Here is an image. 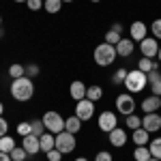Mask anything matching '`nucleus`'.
Instances as JSON below:
<instances>
[{
	"label": "nucleus",
	"instance_id": "1a4fd4ad",
	"mask_svg": "<svg viewBox=\"0 0 161 161\" xmlns=\"http://www.w3.org/2000/svg\"><path fill=\"white\" fill-rule=\"evenodd\" d=\"M142 127H144L148 133H157V131H161V114H157V112L144 114V116H142Z\"/></svg>",
	"mask_w": 161,
	"mask_h": 161
},
{
	"label": "nucleus",
	"instance_id": "72a5a7b5",
	"mask_svg": "<svg viewBox=\"0 0 161 161\" xmlns=\"http://www.w3.org/2000/svg\"><path fill=\"white\" fill-rule=\"evenodd\" d=\"M148 30L153 32V37H155L157 41H159V39H161V19H155V22L150 24V28H148Z\"/></svg>",
	"mask_w": 161,
	"mask_h": 161
},
{
	"label": "nucleus",
	"instance_id": "cd10ccee",
	"mask_svg": "<svg viewBox=\"0 0 161 161\" xmlns=\"http://www.w3.org/2000/svg\"><path fill=\"white\" fill-rule=\"evenodd\" d=\"M9 155H11V159H13V161H24L26 157H28V153H26L24 146H15V148H13Z\"/></svg>",
	"mask_w": 161,
	"mask_h": 161
},
{
	"label": "nucleus",
	"instance_id": "e433bc0d",
	"mask_svg": "<svg viewBox=\"0 0 161 161\" xmlns=\"http://www.w3.org/2000/svg\"><path fill=\"white\" fill-rule=\"evenodd\" d=\"M26 7H28L30 11H39V9L43 7V0H28V2H26Z\"/></svg>",
	"mask_w": 161,
	"mask_h": 161
},
{
	"label": "nucleus",
	"instance_id": "79ce46f5",
	"mask_svg": "<svg viewBox=\"0 0 161 161\" xmlns=\"http://www.w3.org/2000/svg\"><path fill=\"white\" fill-rule=\"evenodd\" d=\"M2 112H4V105H2V103H0V116H2Z\"/></svg>",
	"mask_w": 161,
	"mask_h": 161
},
{
	"label": "nucleus",
	"instance_id": "2eb2a0df",
	"mask_svg": "<svg viewBox=\"0 0 161 161\" xmlns=\"http://www.w3.org/2000/svg\"><path fill=\"white\" fill-rule=\"evenodd\" d=\"M22 140H24V142H22V146L26 148V153H28V155H37L39 150H41V142H39L37 136H32V133H30V136L22 137Z\"/></svg>",
	"mask_w": 161,
	"mask_h": 161
},
{
	"label": "nucleus",
	"instance_id": "c9c22d12",
	"mask_svg": "<svg viewBox=\"0 0 161 161\" xmlns=\"http://www.w3.org/2000/svg\"><path fill=\"white\" fill-rule=\"evenodd\" d=\"M45 155H47V161H62V153H60L58 148H52V150H47Z\"/></svg>",
	"mask_w": 161,
	"mask_h": 161
},
{
	"label": "nucleus",
	"instance_id": "b1692460",
	"mask_svg": "<svg viewBox=\"0 0 161 161\" xmlns=\"http://www.w3.org/2000/svg\"><path fill=\"white\" fill-rule=\"evenodd\" d=\"M15 146H17V144H15V140H13L11 136H2L0 137V150H2V153H11Z\"/></svg>",
	"mask_w": 161,
	"mask_h": 161
},
{
	"label": "nucleus",
	"instance_id": "c756f323",
	"mask_svg": "<svg viewBox=\"0 0 161 161\" xmlns=\"http://www.w3.org/2000/svg\"><path fill=\"white\" fill-rule=\"evenodd\" d=\"M127 73H129V71H127V69H123V67H120V69H116V71H114V75H112V84H123L125 77H127Z\"/></svg>",
	"mask_w": 161,
	"mask_h": 161
},
{
	"label": "nucleus",
	"instance_id": "c85d7f7f",
	"mask_svg": "<svg viewBox=\"0 0 161 161\" xmlns=\"http://www.w3.org/2000/svg\"><path fill=\"white\" fill-rule=\"evenodd\" d=\"M125 118H127V127H129L131 131H136V129L142 127V116H133V114H131V116H125Z\"/></svg>",
	"mask_w": 161,
	"mask_h": 161
},
{
	"label": "nucleus",
	"instance_id": "9b49d317",
	"mask_svg": "<svg viewBox=\"0 0 161 161\" xmlns=\"http://www.w3.org/2000/svg\"><path fill=\"white\" fill-rule=\"evenodd\" d=\"M129 35H131V39L133 41H144L146 39V35H148V26L144 24V22H133V24L129 26Z\"/></svg>",
	"mask_w": 161,
	"mask_h": 161
},
{
	"label": "nucleus",
	"instance_id": "58836bf2",
	"mask_svg": "<svg viewBox=\"0 0 161 161\" xmlns=\"http://www.w3.org/2000/svg\"><path fill=\"white\" fill-rule=\"evenodd\" d=\"M110 30H116V32H120V35H123V24H120V22H116V24H112Z\"/></svg>",
	"mask_w": 161,
	"mask_h": 161
},
{
	"label": "nucleus",
	"instance_id": "f3484780",
	"mask_svg": "<svg viewBox=\"0 0 161 161\" xmlns=\"http://www.w3.org/2000/svg\"><path fill=\"white\" fill-rule=\"evenodd\" d=\"M133 142H136V146H148L150 142V133L144 129V127H140L133 131Z\"/></svg>",
	"mask_w": 161,
	"mask_h": 161
},
{
	"label": "nucleus",
	"instance_id": "7c9ffc66",
	"mask_svg": "<svg viewBox=\"0 0 161 161\" xmlns=\"http://www.w3.org/2000/svg\"><path fill=\"white\" fill-rule=\"evenodd\" d=\"M9 75H11L13 80H17V77H24V64H11L9 67Z\"/></svg>",
	"mask_w": 161,
	"mask_h": 161
},
{
	"label": "nucleus",
	"instance_id": "a211bd4d",
	"mask_svg": "<svg viewBox=\"0 0 161 161\" xmlns=\"http://www.w3.org/2000/svg\"><path fill=\"white\" fill-rule=\"evenodd\" d=\"M39 142H41V150H43V153L56 148V136H54V133H43V136L39 137Z\"/></svg>",
	"mask_w": 161,
	"mask_h": 161
},
{
	"label": "nucleus",
	"instance_id": "2f4dec72",
	"mask_svg": "<svg viewBox=\"0 0 161 161\" xmlns=\"http://www.w3.org/2000/svg\"><path fill=\"white\" fill-rule=\"evenodd\" d=\"M120 39H123V35L116 32V30H108V32H105V43H110V45H116Z\"/></svg>",
	"mask_w": 161,
	"mask_h": 161
},
{
	"label": "nucleus",
	"instance_id": "37998d69",
	"mask_svg": "<svg viewBox=\"0 0 161 161\" xmlns=\"http://www.w3.org/2000/svg\"><path fill=\"white\" fill-rule=\"evenodd\" d=\"M157 58H159V62H161V45H159V54H157Z\"/></svg>",
	"mask_w": 161,
	"mask_h": 161
},
{
	"label": "nucleus",
	"instance_id": "412c9836",
	"mask_svg": "<svg viewBox=\"0 0 161 161\" xmlns=\"http://www.w3.org/2000/svg\"><path fill=\"white\" fill-rule=\"evenodd\" d=\"M101 97H103V88H101V86L92 84V86L86 88V99H90V101H95V103H97Z\"/></svg>",
	"mask_w": 161,
	"mask_h": 161
},
{
	"label": "nucleus",
	"instance_id": "7ed1b4c3",
	"mask_svg": "<svg viewBox=\"0 0 161 161\" xmlns=\"http://www.w3.org/2000/svg\"><path fill=\"white\" fill-rule=\"evenodd\" d=\"M116 47L114 45H110V43H99L97 47H95V52H92V58H95V62L99 64V67H110L112 62L116 60Z\"/></svg>",
	"mask_w": 161,
	"mask_h": 161
},
{
	"label": "nucleus",
	"instance_id": "4468645a",
	"mask_svg": "<svg viewBox=\"0 0 161 161\" xmlns=\"http://www.w3.org/2000/svg\"><path fill=\"white\" fill-rule=\"evenodd\" d=\"M108 136H110V144H112V146H116V148H120V146L127 144V131L120 129V127H116V129L110 131Z\"/></svg>",
	"mask_w": 161,
	"mask_h": 161
},
{
	"label": "nucleus",
	"instance_id": "6ab92c4d",
	"mask_svg": "<svg viewBox=\"0 0 161 161\" xmlns=\"http://www.w3.org/2000/svg\"><path fill=\"white\" fill-rule=\"evenodd\" d=\"M80 129H82V120H80L77 116L64 118V131H69V133H80Z\"/></svg>",
	"mask_w": 161,
	"mask_h": 161
},
{
	"label": "nucleus",
	"instance_id": "de8ad7c7",
	"mask_svg": "<svg viewBox=\"0 0 161 161\" xmlns=\"http://www.w3.org/2000/svg\"><path fill=\"white\" fill-rule=\"evenodd\" d=\"M90 2H101V0H90Z\"/></svg>",
	"mask_w": 161,
	"mask_h": 161
},
{
	"label": "nucleus",
	"instance_id": "f03ea898",
	"mask_svg": "<svg viewBox=\"0 0 161 161\" xmlns=\"http://www.w3.org/2000/svg\"><path fill=\"white\" fill-rule=\"evenodd\" d=\"M146 84H148V75L144 73V71H140V69L129 71V73H127V77H125V82H123V86L127 88V92H131V95L142 92Z\"/></svg>",
	"mask_w": 161,
	"mask_h": 161
},
{
	"label": "nucleus",
	"instance_id": "20e7f679",
	"mask_svg": "<svg viewBox=\"0 0 161 161\" xmlns=\"http://www.w3.org/2000/svg\"><path fill=\"white\" fill-rule=\"evenodd\" d=\"M43 125H45V129H47L50 133H54V136L60 133V131H64V118L54 110L43 114Z\"/></svg>",
	"mask_w": 161,
	"mask_h": 161
},
{
	"label": "nucleus",
	"instance_id": "ddd939ff",
	"mask_svg": "<svg viewBox=\"0 0 161 161\" xmlns=\"http://www.w3.org/2000/svg\"><path fill=\"white\" fill-rule=\"evenodd\" d=\"M86 84L84 82H80V80H75V82H71V86H69V95H71V99L75 101H82L86 99Z\"/></svg>",
	"mask_w": 161,
	"mask_h": 161
},
{
	"label": "nucleus",
	"instance_id": "ea45409f",
	"mask_svg": "<svg viewBox=\"0 0 161 161\" xmlns=\"http://www.w3.org/2000/svg\"><path fill=\"white\" fill-rule=\"evenodd\" d=\"M0 161H13V159H11L9 153H2V150H0Z\"/></svg>",
	"mask_w": 161,
	"mask_h": 161
},
{
	"label": "nucleus",
	"instance_id": "f8f14e48",
	"mask_svg": "<svg viewBox=\"0 0 161 161\" xmlns=\"http://www.w3.org/2000/svg\"><path fill=\"white\" fill-rule=\"evenodd\" d=\"M116 54L120 56V58H129L131 54H133V50H136V45H133V39H120L116 45Z\"/></svg>",
	"mask_w": 161,
	"mask_h": 161
},
{
	"label": "nucleus",
	"instance_id": "0eeeda50",
	"mask_svg": "<svg viewBox=\"0 0 161 161\" xmlns=\"http://www.w3.org/2000/svg\"><path fill=\"white\" fill-rule=\"evenodd\" d=\"M95 101L90 99H82L75 103V116L82 120V123H86V120H92V116H95Z\"/></svg>",
	"mask_w": 161,
	"mask_h": 161
},
{
	"label": "nucleus",
	"instance_id": "4c0bfd02",
	"mask_svg": "<svg viewBox=\"0 0 161 161\" xmlns=\"http://www.w3.org/2000/svg\"><path fill=\"white\" fill-rule=\"evenodd\" d=\"M7 133H9V123H7V120H4V118L0 116V137L7 136Z\"/></svg>",
	"mask_w": 161,
	"mask_h": 161
},
{
	"label": "nucleus",
	"instance_id": "a878e982",
	"mask_svg": "<svg viewBox=\"0 0 161 161\" xmlns=\"http://www.w3.org/2000/svg\"><path fill=\"white\" fill-rule=\"evenodd\" d=\"M148 150H150V155H153V157L161 159V137L150 140V142H148Z\"/></svg>",
	"mask_w": 161,
	"mask_h": 161
},
{
	"label": "nucleus",
	"instance_id": "5701e85b",
	"mask_svg": "<svg viewBox=\"0 0 161 161\" xmlns=\"http://www.w3.org/2000/svg\"><path fill=\"white\" fill-rule=\"evenodd\" d=\"M43 9L47 13H60V9H62V0H43Z\"/></svg>",
	"mask_w": 161,
	"mask_h": 161
},
{
	"label": "nucleus",
	"instance_id": "09e8293b",
	"mask_svg": "<svg viewBox=\"0 0 161 161\" xmlns=\"http://www.w3.org/2000/svg\"><path fill=\"white\" fill-rule=\"evenodd\" d=\"M0 26H2V15H0Z\"/></svg>",
	"mask_w": 161,
	"mask_h": 161
},
{
	"label": "nucleus",
	"instance_id": "393cba45",
	"mask_svg": "<svg viewBox=\"0 0 161 161\" xmlns=\"http://www.w3.org/2000/svg\"><path fill=\"white\" fill-rule=\"evenodd\" d=\"M30 125H32V136L41 137L47 129H45V125H43V118H35V120H30Z\"/></svg>",
	"mask_w": 161,
	"mask_h": 161
},
{
	"label": "nucleus",
	"instance_id": "4be33fe9",
	"mask_svg": "<svg viewBox=\"0 0 161 161\" xmlns=\"http://www.w3.org/2000/svg\"><path fill=\"white\" fill-rule=\"evenodd\" d=\"M153 155H150L148 146H136V150H133V159L136 161H148Z\"/></svg>",
	"mask_w": 161,
	"mask_h": 161
},
{
	"label": "nucleus",
	"instance_id": "6e6552de",
	"mask_svg": "<svg viewBox=\"0 0 161 161\" xmlns=\"http://www.w3.org/2000/svg\"><path fill=\"white\" fill-rule=\"evenodd\" d=\"M97 125H99L101 131H105V133H110V131H114L116 127H118V116L114 114V112L105 110L99 114V118H97Z\"/></svg>",
	"mask_w": 161,
	"mask_h": 161
},
{
	"label": "nucleus",
	"instance_id": "a18cd8bd",
	"mask_svg": "<svg viewBox=\"0 0 161 161\" xmlns=\"http://www.w3.org/2000/svg\"><path fill=\"white\" fill-rule=\"evenodd\" d=\"M64 2H73V0H62V4H64Z\"/></svg>",
	"mask_w": 161,
	"mask_h": 161
},
{
	"label": "nucleus",
	"instance_id": "f704fd0d",
	"mask_svg": "<svg viewBox=\"0 0 161 161\" xmlns=\"http://www.w3.org/2000/svg\"><path fill=\"white\" fill-rule=\"evenodd\" d=\"M95 161H114L110 150H99L97 155H95Z\"/></svg>",
	"mask_w": 161,
	"mask_h": 161
},
{
	"label": "nucleus",
	"instance_id": "49530a36",
	"mask_svg": "<svg viewBox=\"0 0 161 161\" xmlns=\"http://www.w3.org/2000/svg\"><path fill=\"white\" fill-rule=\"evenodd\" d=\"M15 2H28V0H15Z\"/></svg>",
	"mask_w": 161,
	"mask_h": 161
},
{
	"label": "nucleus",
	"instance_id": "9d476101",
	"mask_svg": "<svg viewBox=\"0 0 161 161\" xmlns=\"http://www.w3.org/2000/svg\"><path fill=\"white\" fill-rule=\"evenodd\" d=\"M140 52H142V56H146V58H155V56L159 54V41L155 37H146L144 41H140Z\"/></svg>",
	"mask_w": 161,
	"mask_h": 161
},
{
	"label": "nucleus",
	"instance_id": "473e14b6",
	"mask_svg": "<svg viewBox=\"0 0 161 161\" xmlns=\"http://www.w3.org/2000/svg\"><path fill=\"white\" fill-rule=\"evenodd\" d=\"M17 133H19L22 137L30 136V133H32V125L26 123V120H24V123H19V125H17Z\"/></svg>",
	"mask_w": 161,
	"mask_h": 161
},
{
	"label": "nucleus",
	"instance_id": "39448f33",
	"mask_svg": "<svg viewBox=\"0 0 161 161\" xmlns=\"http://www.w3.org/2000/svg\"><path fill=\"white\" fill-rule=\"evenodd\" d=\"M116 110L123 116H131L136 112V99H133V95L131 92H120L116 97Z\"/></svg>",
	"mask_w": 161,
	"mask_h": 161
},
{
	"label": "nucleus",
	"instance_id": "bb28decb",
	"mask_svg": "<svg viewBox=\"0 0 161 161\" xmlns=\"http://www.w3.org/2000/svg\"><path fill=\"white\" fill-rule=\"evenodd\" d=\"M41 73V69H39V64H35V62H28V64H24V75L26 77H37V75Z\"/></svg>",
	"mask_w": 161,
	"mask_h": 161
},
{
	"label": "nucleus",
	"instance_id": "423d86ee",
	"mask_svg": "<svg viewBox=\"0 0 161 161\" xmlns=\"http://www.w3.org/2000/svg\"><path fill=\"white\" fill-rule=\"evenodd\" d=\"M56 148L60 150L62 155H69L75 150V133H69V131H60L56 133Z\"/></svg>",
	"mask_w": 161,
	"mask_h": 161
},
{
	"label": "nucleus",
	"instance_id": "a19ab883",
	"mask_svg": "<svg viewBox=\"0 0 161 161\" xmlns=\"http://www.w3.org/2000/svg\"><path fill=\"white\" fill-rule=\"evenodd\" d=\"M75 161H88V159H86V157H77Z\"/></svg>",
	"mask_w": 161,
	"mask_h": 161
},
{
	"label": "nucleus",
	"instance_id": "c03bdc74",
	"mask_svg": "<svg viewBox=\"0 0 161 161\" xmlns=\"http://www.w3.org/2000/svg\"><path fill=\"white\" fill-rule=\"evenodd\" d=\"M148 161H161V159H157V157H150V159Z\"/></svg>",
	"mask_w": 161,
	"mask_h": 161
},
{
	"label": "nucleus",
	"instance_id": "dca6fc26",
	"mask_svg": "<svg viewBox=\"0 0 161 161\" xmlns=\"http://www.w3.org/2000/svg\"><path fill=\"white\" fill-rule=\"evenodd\" d=\"M159 108H161V97H157V95H150V97H146V99L142 101V112L144 114L157 112Z\"/></svg>",
	"mask_w": 161,
	"mask_h": 161
},
{
	"label": "nucleus",
	"instance_id": "aec40b11",
	"mask_svg": "<svg viewBox=\"0 0 161 161\" xmlns=\"http://www.w3.org/2000/svg\"><path fill=\"white\" fill-rule=\"evenodd\" d=\"M137 69H140V71H144V73H150L153 69H159V62H155L153 58L142 56V58H140V62H137Z\"/></svg>",
	"mask_w": 161,
	"mask_h": 161
},
{
	"label": "nucleus",
	"instance_id": "f257e3e1",
	"mask_svg": "<svg viewBox=\"0 0 161 161\" xmlns=\"http://www.w3.org/2000/svg\"><path fill=\"white\" fill-rule=\"evenodd\" d=\"M32 95H35V82L30 80V77H17V80H13L11 82V97L15 101H26L32 99Z\"/></svg>",
	"mask_w": 161,
	"mask_h": 161
}]
</instances>
